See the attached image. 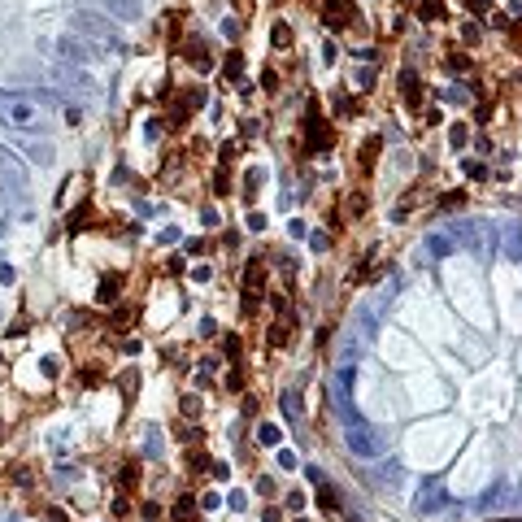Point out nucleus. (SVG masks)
<instances>
[{"instance_id":"12","label":"nucleus","mask_w":522,"mask_h":522,"mask_svg":"<svg viewBox=\"0 0 522 522\" xmlns=\"http://www.w3.org/2000/svg\"><path fill=\"white\" fill-rule=\"evenodd\" d=\"M422 249H427L431 257H448V253L457 249V239H453V235H444V231H431V235H427V244H422Z\"/></svg>"},{"instance_id":"16","label":"nucleus","mask_w":522,"mask_h":522,"mask_svg":"<svg viewBox=\"0 0 522 522\" xmlns=\"http://www.w3.org/2000/svg\"><path fill=\"white\" fill-rule=\"evenodd\" d=\"M401 87H405V101L418 105V74H414V70H405V74H401Z\"/></svg>"},{"instance_id":"7","label":"nucleus","mask_w":522,"mask_h":522,"mask_svg":"<svg viewBox=\"0 0 522 522\" xmlns=\"http://www.w3.org/2000/svg\"><path fill=\"white\" fill-rule=\"evenodd\" d=\"M22 144V153L31 157V161H35V166H53V161H57V149H53V144H48V140H35V135H26V140H18Z\"/></svg>"},{"instance_id":"21","label":"nucleus","mask_w":522,"mask_h":522,"mask_svg":"<svg viewBox=\"0 0 522 522\" xmlns=\"http://www.w3.org/2000/svg\"><path fill=\"white\" fill-rule=\"evenodd\" d=\"M374 479H379V483H396V479H401V466H396V462H387Z\"/></svg>"},{"instance_id":"1","label":"nucleus","mask_w":522,"mask_h":522,"mask_svg":"<svg viewBox=\"0 0 522 522\" xmlns=\"http://www.w3.org/2000/svg\"><path fill=\"white\" fill-rule=\"evenodd\" d=\"M70 26H74V35L96 40L101 48H113V53H122V48H126V40H122L118 22H109L105 13H96V9H78L74 18H70Z\"/></svg>"},{"instance_id":"10","label":"nucleus","mask_w":522,"mask_h":522,"mask_svg":"<svg viewBox=\"0 0 522 522\" xmlns=\"http://www.w3.org/2000/svg\"><path fill=\"white\" fill-rule=\"evenodd\" d=\"M0 178H9V183H26V170H22V161L13 157L9 144H0Z\"/></svg>"},{"instance_id":"27","label":"nucleus","mask_w":522,"mask_h":522,"mask_svg":"<svg viewBox=\"0 0 522 522\" xmlns=\"http://www.w3.org/2000/svg\"><path fill=\"white\" fill-rule=\"evenodd\" d=\"M466 5L475 9V13H487V9H492V0H466Z\"/></svg>"},{"instance_id":"20","label":"nucleus","mask_w":522,"mask_h":522,"mask_svg":"<svg viewBox=\"0 0 522 522\" xmlns=\"http://www.w3.org/2000/svg\"><path fill=\"white\" fill-rule=\"evenodd\" d=\"M444 101H448V105H466V101H470V92H466L462 83H457V87H448V92H444Z\"/></svg>"},{"instance_id":"11","label":"nucleus","mask_w":522,"mask_h":522,"mask_svg":"<svg viewBox=\"0 0 522 522\" xmlns=\"http://www.w3.org/2000/svg\"><path fill=\"white\" fill-rule=\"evenodd\" d=\"M57 83H65V87H78V92H96V83L83 74V70H70V65H61L57 70Z\"/></svg>"},{"instance_id":"24","label":"nucleus","mask_w":522,"mask_h":522,"mask_svg":"<svg viewBox=\"0 0 522 522\" xmlns=\"http://www.w3.org/2000/svg\"><path fill=\"white\" fill-rule=\"evenodd\" d=\"M44 374H48V379H57V374H61V362H57V357H44Z\"/></svg>"},{"instance_id":"4","label":"nucleus","mask_w":522,"mask_h":522,"mask_svg":"<svg viewBox=\"0 0 522 522\" xmlns=\"http://www.w3.org/2000/svg\"><path fill=\"white\" fill-rule=\"evenodd\" d=\"M57 53H61V61H65V65H74V70H87V65L96 61L92 44H87L83 35H74V31H70V35H61V40H57Z\"/></svg>"},{"instance_id":"13","label":"nucleus","mask_w":522,"mask_h":522,"mask_svg":"<svg viewBox=\"0 0 522 522\" xmlns=\"http://www.w3.org/2000/svg\"><path fill=\"white\" fill-rule=\"evenodd\" d=\"M118 292H122V279H118V274H105L101 287H96V301H101V305H113V301H118Z\"/></svg>"},{"instance_id":"25","label":"nucleus","mask_w":522,"mask_h":522,"mask_svg":"<svg viewBox=\"0 0 522 522\" xmlns=\"http://www.w3.org/2000/svg\"><path fill=\"white\" fill-rule=\"evenodd\" d=\"M144 448H149V457H157V453H161V439H157V427H149V444H144Z\"/></svg>"},{"instance_id":"17","label":"nucleus","mask_w":522,"mask_h":522,"mask_svg":"<svg viewBox=\"0 0 522 522\" xmlns=\"http://www.w3.org/2000/svg\"><path fill=\"white\" fill-rule=\"evenodd\" d=\"M192 510H196V500H192V496H178V505H174V522H192Z\"/></svg>"},{"instance_id":"8","label":"nucleus","mask_w":522,"mask_h":522,"mask_svg":"<svg viewBox=\"0 0 522 522\" xmlns=\"http://www.w3.org/2000/svg\"><path fill=\"white\" fill-rule=\"evenodd\" d=\"M322 18H326V26H348L357 18V9L348 0H322Z\"/></svg>"},{"instance_id":"18","label":"nucleus","mask_w":522,"mask_h":522,"mask_svg":"<svg viewBox=\"0 0 522 522\" xmlns=\"http://www.w3.org/2000/svg\"><path fill=\"white\" fill-rule=\"evenodd\" d=\"M283 414L287 418H301V396H296V392H283Z\"/></svg>"},{"instance_id":"23","label":"nucleus","mask_w":522,"mask_h":522,"mask_svg":"<svg viewBox=\"0 0 522 522\" xmlns=\"http://www.w3.org/2000/svg\"><path fill=\"white\" fill-rule=\"evenodd\" d=\"M448 70H453V74H466V70H470V61H466L462 53H453V57H448Z\"/></svg>"},{"instance_id":"22","label":"nucleus","mask_w":522,"mask_h":522,"mask_svg":"<svg viewBox=\"0 0 522 522\" xmlns=\"http://www.w3.org/2000/svg\"><path fill=\"white\" fill-rule=\"evenodd\" d=\"M222 70H226V78H239V70H244L239 53H231V57H226V65H222Z\"/></svg>"},{"instance_id":"6","label":"nucleus","mask_w":522,"mask_h":522,"mask_svg":"<svg viewBox=\"0 0 522 522\" xmlns=\"http://www.w3.org/2000/svg\"><path fill=\"white\" fill-rule=\"evenodd\" d=\"M101 9L109 13V18H118V22L144 18V0H101Z\"/></svg>"},{"instance_id":"3","label":"nucleus","mask_w":522,"mask_h":522,"mask_svg":"<svg viewBox=\"0 0 522 522\" xmlns=\"http://www.w3.org/2000/svg\"><path fill=\"white\" fill-rule=\"evenodd\" d=\"M344 444H348L353 457H366V462H374V457L387 453V439L374 431V427H366V422H353L348 435H344Z\"/></svg>"},{"instance_id":"2","label":"nucleus","mask_w":522,"mask_h":522,"mask_svg":"<svg viewBox=\"0 0 522 522\" xmlns=\"http://www.w3.org/2000/svg\"><path fill=\"white\" fill-rule=\"evenodd\" d=\"M0 126H13V130H35L40 126V109L22 101L13 92H0Z\"/></svg>"},{"instance_id":"9","label":"nucleus","mask_w":522,"mask_h":522,"mask_svg":"<svg viewBox=\"0 0 522 522\" xmlns=\"http://www.w3.org/2000/svg\"><path fill=\"white\" fill-rule=\"evenodd\" d=\"M305 130H309V149H331V126H326L322 113H309Z\"/></svg>"},{"instance_id":"14","label":"nucleus","mask_w":522,"mask_h":522,"mask_svg":"<svg viewBox=\"0 0 522 522\" xmlns=\"http://www.w3.org/2000/svg\"><path fill=\"white\" fill-rule=\"evenodd\" d=\"M418 9H422V18H427V22L444 18V0H418Z\"/></svg>"},{"instance_id":"5","label":"nucleus","mask_w":522,"mask_h":522,"mask_svg":"<svg viewBox=\"0 0 522 522\" xmlns=\"http://www.w3.org/2000/svg\"><path fill=\"white\" fill-rule=\"evenodd\" d=\"M448 505V496H444V487H439V479H427L418 487V514H439Z\"/></svg>"},{"instance_id":"28","label":"nucleus","mask_w":522,"mask_h":522,"mask_svg":"<svg viewBox=\"0 0 522 522\" xmlns=\"http://www.w3.org/2000/svg\"><path fill=\"white\" fill-rule=\"evenodd\" d=\"M9 522H18V518H9Z\"/></svg>"},{"instance_id":"19","label":"nucleus","mask_w":522,"mask_h":522,"mask_svg":"<svg viewBox=\"0 0 522 522\" xmlns=\"http://www.w3.org/2000/svg\"><path fill=\"white\" fill-rule=\"evenodd\" d=\"M257 439H261V444H279V439H283V431H279V427H270V422H266V427L257 431Z\"/></svg>"},{"instance_id":"15","label":"nucleus","mask_w":522,"mask_h":522,"mask_svg":"<svg viewBox=\"0 0 522 522\" xmlns=\"http://www.w3.org/2000/svg\"><path fill=\"white\" fill-rule=\"evenodd\" d=\"M187 57H192V65H201V70H209V53H205V40H192V44H187Z\"/></svg>"},{"instance_id":"26","label":"nucleus","mask_w":522,"mask_h":522,"mask_svg":"<svg viewBox=\"0 0 522 522\" xmlns=\"http://www.w3.org/2000/svg\"><path fill=\"white\" fill-rule=\"evenodd\" d=\"M287 40H292V31H287V26H274V44H279V48H283Z\"/></svg>"}]
</instances>
